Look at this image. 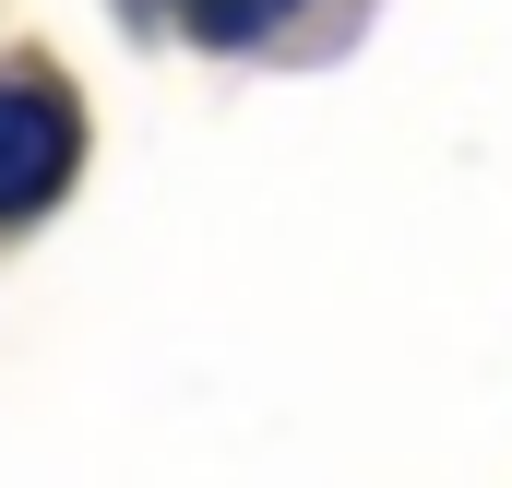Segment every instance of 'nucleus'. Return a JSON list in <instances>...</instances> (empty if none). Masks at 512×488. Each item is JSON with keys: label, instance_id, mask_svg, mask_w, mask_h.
Segmentation results:
<instances>
[{"label": "nucleus", "instance_id": "1", "mask_svg": "<svg viewBox=\"0 0 512 488\" xmlns=\"http://www.w3.org/2000/svg\"><path fill=\"white\" fill-rule=\"evenodd\" d=\"M60 179H72V108L48 84H0V227L60 203Z\"/></svg>", "mask_w": 512, "mask_h": 488}, {"label": "nucleus", "instance_id": "2", "mask_svg": "<svg viewBox=\"0 0 512 488\" xmlns=\"http://www.w3.org/2000/svg\"><path fill=\"white\" fill-rule=\"evenodd\" d=\"M298 0H167V24H191L203 48H251V36H274Z\"/></svg>", "mask_w": 512, "mask_h": 488}]
</instances>
